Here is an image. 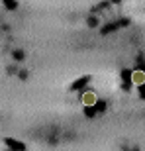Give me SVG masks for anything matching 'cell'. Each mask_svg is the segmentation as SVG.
<instances>
[{
	"label": "cell",
	"instance_id": "1",
	"mask_svg": "<svg viewBox=\"0 0 145 151\" xmlns=\"http://www.w3.org/2000/svg\"><path fill=\"white\" fill-rule=\"evenodd\" d=\"M131 83L134 84H143L145 83V73L143 71H135V73H131Z\"/></svg>",
	"mask_w": 145,
	"mask_h": 151
},
{
	"label": "cell",
	"instance_id": "2",
	"mask_svg": "<svg viewBox=\"0 0 145 151\" xmlns=\"http://www.w3.org/2000/svg\"><path fill=\"white\" fill-rule=\"evenodd\" d=\"M83 102L86 104V106H94L96 104V96L92 94V92H86V94H83Z\"/></svg>",
	"mask_w": 145,
	"mask_h": 151
},
{
	"label": "cell",
	"instance_id": "3",
	"mask_svg": "<svg viewBox=\"0 0 145 151\" xmlns=\"http://www.w3.org/2000/svg\"><path fill=\"white\" fill-rule=\"evenodd\" d=\"M84 83H88V78H86V77H84V78H80V81H78V83L75 84V88H78V86H83Z\"/></svg>",
	"mask_w": 145,
	"mask_h": 151
}]
</instances>
